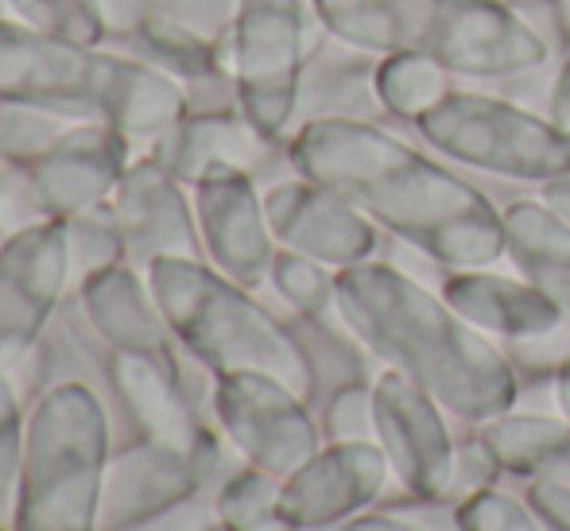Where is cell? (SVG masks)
Segmentation results:
<instances>
[{"label": "cell", "instance_id": "6da1fadb", "mask_svg": "<svg viewBox=\"0 0 570 531\" xmlns=\"http://www.w3.org/2000/svg\"><path fill=\"white\" fill-rule=\"evenodd\" d=\"M287 156L303 179L338 190L443 268H489L504 256V222L485 190L373 120L311 117Z\"/></svg>", "mask_w": 570, "mask_h": 531}, {"label": "cell", "instance_id": "7a4b0ae2", "mask_svg": "<svg viewBox=\"0 0 570 531\" xmlns=\"http://www.w3.org/2000/svg\"><path fill=\"white\" fill-rule=\"evenodd\" d=\"M338 315L361 350L412 376L451 420L481 426L512 412L520 376L512 357L470 326L443 292H431L389 260H361L338 272Z\"/></svg>", "mask_w": 570, "mask_h": 531}, {"label": "cell", "instance_id": "3957f363", "mask_svg": "<svg viewBox=\"0 0 570 531\" xmlns=\"http://www.w3.org/2000/svg\"><path fill=\"white\" fill-rule=\"evenodd\" d=\"M0 101H31L78 120H114L128 136H164L190 94L156 67L106 43L43 36L0 16Z\"/></svg>", "mask_w": 570, "mask_h": 531}, {"label": "cell", "instance_id": "277c9868", "mask_svg": "<svg viewBox=\"0 0 570 531\" xmlns=\"http://www.w3.org/2000/svg\"><path fill=\"white\" fill-rule=\"evenodd\" d=\"M148 276L171 334H179L218 376L268 373L303 400L315 396L318 376L307 345L261 307L248 287L198 256H159L148 264Z\"/></svg>", "mask_w": 570, "mask_h": 531}, {"label": "cell", "instance_id": "5b68a950", "mask_svg": "<svg viewBox=\"0 0 570 531\" xmlns=\"http://www.w3.org/2000/svg\"><path fill=\"white\" fill-rule=\"evenodd\" d=\"M415 132L439 156L497 179L543 187L570 171V136L548 112L481 90H451L415 120Z\"/></svg>", "mask_w": 570, "mask_h": 531}, {"label": "cell", "instance_id": "8992f818", "mask_svg": "<svg viewBox=\"0 0 570 531\" xmlns=\"http://www.w3.org/2000/svg\"><path fill=\"white\" fill-rule=\"evenodd\" d=\"M315 23L311 0H237L233 4L226 36L233 101L272 144L284 140L299 109Z\"/></svg>", "mask_w": 570, "mask_h": 531}, {"label": "cell", "instance_id": "52a82bcc", "mask_svg": "<svg viewBox=\"0 0 570 531\" xmlns=\"http://www.w3.org/2000/svg\"><path fill=\"white\" fill-rule=\"evenodd\" d=\"M373 439L381 442L392 478L412 501L451 504L458 439L446 407L412 376L384 365L373 376Z\"/></svg>", "mask_w": 570, "mask_h": 531}, {"label": "cell", "instance_id": "ba28073f", "mask_svg": "<svg viewBox=\"0 0 570 531\" xmlns=\"http://www.w3.org/2000/svg\"><path fill=\"white\" fill-rule=\"evenodd\" d=\"M392 465L376 439H331L279 481V517L295 531L350 524L381 501Z\"/></svg>", "mask_w": 570, "mask_h": 531}, {"label": "cell", "instance_id": "9c48e42d", "mask_svg": "<svg viewBox=\"0 0 570 531\" xmlns=\"http://www.w3.org/2000/svg\"><path fill=\"white\" fill-rule=\"evenodd\" d=\"M311 400L268 373H222L218 420L240 454L272 478H287L315 454L318 423L307 412Z\"/></svg>", "mask_w": 570, "mask_h": 531}, {"label": "cell", "instance_id": "30bf717a", "mask_svg": "<svg viewBox=\"0 0 570 531\" xmlns=\"http://www.w3.org/2000/svg\"><path fill=\"white\" fill-rule=\"evenodd\" d=\"M195 217L206 260L222 276L237 279L240 287H261L272 276L279 245L253 171H240V167L206 171L195 183Z\"/></svg>", "mask_w": 570, "mask_h": 531}, {"label": "cell", "instance_id": "8fae6325", "mask_svg": "<svg viewBox=\"0 0 570 531\" xmlns=\"http://www.w3.org/2000/svg\"><path fill=\"white\" fill-rule=\"evenodd\" d=\"M264 210L279 248L311 256L334 272L373 260L381 248V225L373 217L357 210L338 190L303 175L264 190Z\"/></svg>", "mask_w": 570, "mask_h": 531}, {"label": "cell", "instance_id": "7c38bea8", "mask_svg": "<svg viewBox=\"0 0 570 531\" xmlns=\"http://www.w3.org/2000/svg\"><path fill=\"white\" fill-rule=\"evenodd\" d=\"M431 59L454 78H512L548 62V39L509 0H446Z\"/></svg>", "mask_w": 570, "mask_h": 531}, {"label": "cell", "instance_id": "4fadbf2b", "mask_svg": "<svg viewBox=\"0 0 570 531\" xmlns=\"http://www.w3.org/2000/svg\"><path fill=\"white\" fill-rule=\"evenodd\" d=\"M128 132L114 120H75L62 140L28 167L31 190L51 217H78L98 210L117 195L128 171Z\"/></svg>", "mask_w": 570, "mask_h": 531}, {"label": "cell", "instance_id": "5bb4252c", "mask_svg": "<svg viewBox=\"0 0 570 531\" xmlns=\"http://www.w3.org/2000/svg\"><path fill=\"white\" fill-rule=\"evenodd\" d=\"M70 264L67 222L28 225L0 248V353L20 350L39 334L62 292Z\"/></svg>", "mask_w": 570, "mask_h": 531}, {"label": "cell", "instance_id": "9a60e30c", "mask_svg": "<svg viewBox=\"0 0 570 531\" xmlns=\"http://www.w3.org/2000/svg\"><path fill=\"white\" fill-rule=\"evenodd\" d=\"M443 299L485 337L509 342L517 350L551 342L570 322L567 311L524 276H504L493 268L451 272L443 279Z\"/></svg>", "mask_w": 570, "mask_h": 531}, {"label": "cell", "instance_id": "2e32d148", "mask_svg": "<svg viewBox=\"0 0 570 531\" xmlns=\"http://www.w3.org/2000/svg\"><path fill=\"white\" fill-rule=\"evenodd\" d=\"M187 183H179L164 164L156 159H140L125 171L117 195L114 214L120 225V237L144 260H159V256H198L203 253V237H198V217L195 206L183 195Z\"/></svg>", "mask_w": 570, "mask_h": 531}, {"label": "cell", "instance_id": "e0dca14e", "mask_svg": "<svg viewBox=\"0 0 570 531\" xmlns=\"http://www.w3.org/2000/svg\"><path fill=\"white\" fill-rule=\"evenodd\" d=\"M326 36L361 55H431L446 20V0H311Z\"/></svg>", "mask_w": 570, "mask_h": 531}, {"label": "cell", "instance_id": "ac0fdd59", "mask_svg": "<svg viewBox=\"0 0 570 531\" xmlns=\"http://www.w3.org/2000/svg\"><path fill=\"white\" fill-rule=\"evenodd\" d=\"M272 140L245 117L233 109H190L175 128L164 132V151L159 164L179 183L195 187L214 167H240L253 171L268 156Z\"/></svg>", "mask_w": 570, "mask_h": 531}, {"label": "cell", "instance_id": "d6986e66", "mask_svg": "<svg viewBox=\"0 0 570 531\" xmlns=\"http://www.w3.org/2000/svg\"><path fill=\"white\" fill-rule=\"evenodd\" d=\"M504 256L517 276L556 299L570 318V222H563L543 198H517L501 210Z\"/></svg>", "mask_w": 570, "mask_h": 531}, {"label": "cell", "instance_id": "ffe728a7", "mask_svg": "<svg viewBox=\"0 0 570 531\" xmlns=\"http://www.w3.org/2000/svg\"><path fill=\"white\" fill-rule=\"evenodd\" d=\"M86 311L94 326L117 345V353H144V357L171 361L167 350V318L156 299L140 292V279L125 264L90 272L86 279Z\"/></svg>", "mask_w": 570, "mask_h": 531}, {"label": "cell", "instance_id": "44dd1931", "mask_svg": "<svg viewBox=\"0 0 570 531\" xmlns=\"http://www.w3.org/2000/svg\"><path fill=\"white\" fill-rule=\"evenodd\" d=\"M120 39L128 43V55L144 59L148 67H156L159 75L179 82L187 94H190V86L229 82L226 43H214L210 36H203V31L190 28V23L175 20V16L159 12V8L140 16Z\"/></svg>", "mask_w": 570, "mask_h": 531}, {"label": "cell", "instance_id": "7402d4cb", "mask_svg": "<svg viewBox=\"0 0 570 531\" xmlns=\"http://www.w3.org/2000/svg\"><path fill=\"white\" fill-rule=\"evenodd\" d=\"M481 434L497 450L504 473L512 478H559L570 481V420L543 412H504L481 423Z\"/></svg>", "mask_w": 570, "mask_h": 531}, {"label": "cell", "instance_id": "603a6c76", "mask_svg": "<svg viewBox=\"0 0 570 531\" xmlns=\"http://www.w3.org/2000/svg\"><path fill=\"white\" fill-rule=\"evenodd\" d=\"M373 98L389 117L400 120H420L428 109H435L446 94L454 90V75L443 67L439 59L420 51H404V55H384L373 67Z\"/></svg>", "mask_w": 570, "mask_h": 531}, {"label": "cell", "instance_id": "cb8c5ba5", "mask_svg": "<svg viewBox=\"0 0 570 531\" xmlns=\"http://www.w3.org/2000/svg\"><path fill=\"white\" fill-rule=\"evenodd\" d=\"M272 287L292 303V311H299L311 322H338V272L326 268V264L299 256L292 248H279L276 260H272ZM345 330V326H342Z\"/></svg>", "mask_w": 570, "mask_h": 531}, {"label": "cell", "instance_id": "d4e9b609", "mask_svg": "<svg viewBox=\"0 0 570 531\" xmlns=\"http://www.w3.org/2000/svg\"><path fill=\"white\" fill-rule=\"evenodd\" d=\"M75 120L78 117H67V112L47 106H31V101H0V159L28 171L62 140V132Z\"/></svg>", "mask_w": 570, "mask_h": 531}, {"label": "cell", "instance_id": "484cf974", "mask_svg": "<svg viewBox=\"0 0 570 531\" xmlns=\"http://www.w3.org/2000/svg\"><path fill=\"white\" fill-rule=\"evenodd\" d=\"M4 16L43 36L75 39V43H106L109 23L98 0H4Z\"/></svg>", "mask_w": 570, "mask_h": 531}, {"label": "cell", "instance_id": "4316f807", "mask_svg": "<svg viewBox=\"0 0 570 531\" xmlns=\"http://www.w3.org/2000/svg\"><path fill=\"white\" fill-rule=\"evenodd\" d=\"M458 531H543L520 496L504 489H485L454 504Z\"/></svg>", "mask_w": 570, "mask_h": 531}, {"label": "cell", "instance_id": "83f0119b", "mask_svg": "<svg viewBox=\"0 0 570 531\" xmlns=\"http://www.w3.org/2000/svg\"><path fill=\"white\" fill-rule=\"evenodd\" d=\"M504 478V465L497 458V450L489 446V439L470 426V431L458 439L454 450V481H451V509L458 501L473 493H485V489H497V481Z\"/></svg>", "mask_w": 570, "mask_h": 531}, {"label": "cell", "instance_id": "f1b7e54d", "mask_svg": "<svg viewBox=\"0 0 570 531\" xmlns=\"http://www.w3.org/2000/svg\"><path fill=\"white\" fill-rule=\"evenodd\" d=\"M443 509H451V504L415 501V504H396V509H365L350 524H342V531H458L454 512L443 524V517H439Z\"/></svg>", "mask_w": 570, "mask_h": 531}, {"label": "cell", "instance_id": "f546056e", "mask_svg": "<svg viewBox=\"0 0 570 531\" xmlns=\"http://www.w3.org/2000/svg\"><path fill=\"white\" fill-rule=\"evenodd\" d=\"M326 439H373V384H342L326 404Z\"/></svg>", "mask_w": 570, "mask_h": 531}, {"label": "cell", "instance_id": "4dcf8cb0", "mask_svg": "<svg viewBox=\"0 0 570 531\" xmlns=\"http://www.w3.org/2000/svg\"><path fill=\"white\" fill-rule=\"evenodd\" d=\"M524 504L543 531H570V481L532 478L524 489Z\"/></svg>", "mask_w": 570, "mask_h": 531}, {"label": "cell", "instance_id": "1f68e13d", "mask_svg": "<svg viewBox=\"0 0 570 531\" xmlns=\"http://www.w3.org/2000/svg\"><path fill=\"white\" fill-rule=\"evenodd\" d=\"M98 8L109 23V36H114V31L117 36H125L140 16H148L151 8H156V0H98Z\"/></svg>", "mask_w": 570, "mask_h": 531}, {"label": "cell", "instance_id": "d6a6232c", "mask_svg": "<svg viewBox=\"0 0 570 531\" xmlns=\"http://www.w3.org/2000/svg\"><path fill=\"white\" fill-rule=\"evenodd\" d=\"M548 117L570 136V55L559 67L556 82H551V98H548Z\"/></svg>", "mask_w": 570, "mask_h": 531}, {"label": "cell", "instance_id": "836d02e7", "mask_svg": "<svg viewBox=\"0 0 570 531\" xmlns=\"http://www.w3.org/2000/svg\"><path fill=\"white\" fill-rule=\"evenodd\" d=\"M551 392H556V407L563 420H570V342L567 350L559 353L556 368H551Z\"/></svg>", "mask_w": 570, "mask_h": 531}, {"label": "cell", "instance_id": "e575fe53", "mask_svg": "<svg viewBox=\"0 0 570 531\" xmlns=\"http://www.w3.org/2000/svg\"><path fill=\"white\" fill-rule=\"evenodd\" d=\"M540 198L551 206L563 222H570V171L567 175H559V179H551V183H543L540 187Z\"/></svg>", "mask_w": 570, "mask_h": 531}, {"label": "cell", "instance_id": "d590c367", "mask_svg": "<svg viewBox=\"0 0 570 531\" xmlns=\"http://www.w3.org/2000/svg\"><path fill=\"white\" fill-rule=\"evenodd\" d=\"M556 16H559V28H563V36L570 39V0L556 4Z\"/></svg>", "mask_w": 570, "mask_h": 531}, {"label": "cell", "instance_id": "8d00e7d4", "mask_svg": "<svg viewBox=\"0 0 570 531\" xmlns=\"http://www.w3.org/2000/svg\"><path fill=\"white\" fill-rule=\"evenodd\" d=\"M512 8H556L563 4V0H509Z\"/></svg>", "mask_w": 570, "mask_h": 531}]
</instances>
